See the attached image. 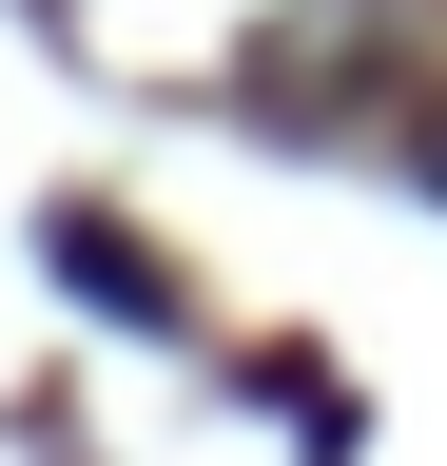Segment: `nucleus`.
Returning <instances> with one entry per match:
<instances>
[{
  "label": "nucleus",
  "mask_w": 447,
  "mask_h": 466,
  "mask_svg": "<svg viewBox=\"0 0 447 466\" xmlns=\"http://www.w3.org/2000/svg\"><path fill=\"white\" fill-rule=\"evenodd\" d=\"M428 175H447V137H428Z\"/></svg>",
  "instance_id": "1"
}]
</instances>
